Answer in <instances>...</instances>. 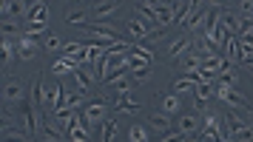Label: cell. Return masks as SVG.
Segmentation results:
<instances>
[{"instance_id":"6da1fadb","label":"cell","mask_w":253,"mask_h":142,"mask_svg":"<svg viewBox=\"0 0 253 142\" xmlns=\"http://www.w3.org/2000/svg\"><path fill=\"white\" fill-rule=\"evenodd\" d=\"M126 69H131V66H128V54L123 48H114V51H108L103 57V63H100V80H111L117 74H126Z\"/></svg>"},{"instance_id":"7a4b0ae2","label":"cell","mask_w":253,"mask_h":142,"mask_svg":"<svg viewBox=\"0 0 253 142\" xmlns=\"http://www.w3.org/2000/svg\"><path fill=\"white\" fill-rule=\"evenodd\" d=\"M216 97L222 100V103H228L230 108H239V111H251V106H248V100L239 94V91H233V83L230 80H219L216 85Z\"/></svg>"},{"instance_id":"3957f363","label":"cell","mask_w":253,"mask_h":142,"mask_svg":"<svg viewBox=\"0 0 253 142\" xmlns=\"http://www.w3.org/2000/svg\"><path fill=\"white\" fill-rule=\"evenodd\" d=\"M105 111H108V106H105L103 97H97L94 103H88V106L83 108V125L85 128H94V125H103L105 122Z\"/></svg>"},{"instance_id":"277c9868","label":"cell","mask_w":253,"mask_h":142,"mask_svg":"<svg viewBox=\"0 0 253 142\" xmlns=\"http://www.w3.org/2000/svg\"><path fill=\"white\" fill-rule=\"evenodd\" d=\"M26 100V88L20 80H14V77H6L3 80V103L6 106H20Z\"/></svg>"},{"instance_id":"5b68a950","label":"cell","mask_w":253,"mask_h":142,"mask_svg":"<svg viewBox=\"0 0 253 142\" xmlns=\"http://www.w3.org/2000/svg\"><path fill=\"white\" fill-rule=\"evenodd\" d=\"M202 137L199 140H228V131H222L219 128V119L208 111L205 114V119H202V131H199Z\"/></svg>"},{"instance_id":"8992f818","label":"cell","mask_w":253,"mask_h":142,"mask_svg":"<svg viewBox=\"0 0 253 142\" xmlns=\"http://www.w3.org/2000/svg\"><path fill=\"white\" fill-rule=\"evenodd\" d=\"M37 48H40V43H37L32 35H20L17 37V57L20 60H32L37 54Z\"/></svg>"},{"instance_id":"52a82bcc","label":"cell","mask_w":253,"mask_h":142,"mask_svg":"<svg viewBox=\"0 0 253 142\" xmlns=\"http://www.w3.org/2000/svg\"><path fill=\"white\" fill-rule=\"evenodd\" d=\"M222 63H225V57H219V54L202 57V66H199V71H202V77H205V80H213L216 74H222Z\"/></svg>"},{"instance_id":"ba28073f","label":"cell","mask_w":253,"mask_h":142,"mask_svg":"<svg viewBox=\"0 0 253 142\" xmlns=\"http://www.w3.org/2000/svg\"><path fill=\"white\" fill-rule=\"evenodd\" d=\"M128 35L139 43V40H145V37L151 35V23H145L142 14H139V17H131V20H128Z\"/></svg>"},{"instance_id":"9c48e42d","label":"cell","mask_w":253,"mask_h":142,"mask_svg":"<svg viewBox=\"0 0 253 142\" xmlns=\"http://www.w3.org/2000/svg\"><path fill=\"white\" fill-rule=\"evenodd\" d=\"M0 12H3V17H6V20H14V17H23V14L29 12V6H26V3H20V0H3Z\"/></svg>"},{"instance_id":"30bf717a","label":"cell","mask_w":253,"mask_h":142,"mask_svg":"<svg viewBox=\"0 0 253 142\" xmlns=\"http://www.w3.org/2000/svg\"><path fill=\"white\" fill-rule=\"evenodd\" d=\"M71 77L77 80V88H80V91H91V88H94V80H97L91 71L83 69V66H77V69L71 71Z\"/></svg>"},{"instance_id":"8fae6325","label":"cell","mask_w":253,"mask_h":142,"mask_svg":"<svg viewBox=\"0 0 253 142\" xmlns=\"http://www.w3.org/2000/svg\"><path fill=\"white\" fill-rule=\"evenodd\" d=\"M160 108L165 111V114H179V111H182V97L176 94V91H171V94H162L160 97Z\"/></svg>"},{"instance_id":"7c38bea8","label":"cell","mask_w":253,"mask_h":142,"mask_svg":"<svg viewBox=\"0 0 253 142\" xmlns=\"http://www.w3.org/2000/svg\"><path fill=\"white\" fill-rule=\"evenodd\" d=\"M46 17H48V9H46V3H40V0H35L29 6V12H26L29 23H46Z\"/></svg>"},{"instance_id":"4fadbf2b","label":"cell","mask_w":253,"mask_h":142,"mask_svg":"<svg viewBox=\"0 0 253 142\" xmlns=\"http://www.w3.org/2000/svg\"><path fill=\"white\" fill-rule=\"evenodd\" d=\"M173 17H176V9H173L171 3H162L160 9H157V29H168L173 23Z\"/></svg>"},{"instance_id":"5bb4252c","label":"cell","mask_w":253,"mask_h":142,"mask_svg":"<svg viewBox=\"0 0 253 142\" xmlns=\"http://www.w3.org/2000/svg\"><path fill=\"white\" fill-rule=\"evenodd\" d=\"M120 9V0H103V3H97L94 6V20H103V17H111V14Z\"/></svg>"},{"instance_id":"9a60e30c","label":"cell","mask_w":253,"mask_h":142,"mask_svg":"<svg viewBox=\"0 0 253 142\" xmlns=\"http://www.w3.org/2000/svg\"><path fill=\"white\" fill-rule=\"evenodd\" d=\"M199 128H202V125H199V117H196V114H185V117L179 119V134H185V137L196 134Z\"/></svg>"},{"instance_id":"2e32d148","label":"cell","mask_w":253,"mask_h":142,"mask_svg":"<svg viewBox=\"0 0 253 142\" xmlns=\"http://www.w3.org/2000/svg\"><path fill=\"white\" fill-rule=\"evenodd\" d=\"M199 66H202V57H199V54H179V69H182L185 74L196 71Z\"/></svg>"},{"instance_id":"e0dca14e","label":"cell","mask_w":253,"mask_h":142,"mask_svg":"<svg viewBox=\"0 0 253 142\" xmlns=\"http://www.w3.org/2000/svg\"><path fill=\"white\" fill-rule=\"evenodd\" d=\"M114 108H117V111H126V114H139V106L128 100V91H126V94H117Z\"/></svg>"},{"instance_id":"ac0fdd59","label":"cell","mask_w":253,"mask_h":142,"mask_svg":"<svg viewBox=\"0 0 253 142\" xmlns=\"http://www.w3.org/2000/svg\"><path fill=\"white\" fill-rule=\"evenodd\" d=\"M0 51H3V63L9 66L14 60V54H17V40H12V37H3V46H0Z\"/></svg>"},{"instance_id":"d6986e66","label":"cell","mask_w":253,"mask_h":142,"mask_svg":"<svg viewBox=\"0 0 253 142\" xmlns=\"http://www.w3.org/2000/svg\"><path fill=\"white\" fill-rule=\"evenodd\" d=\"M188 46H194V43H191L188 37H176L171 46H168V57H179L182 51H188Z\"/></svg>"},{"instance_id":"ffe728a7","label":"cell","mask_w":253,"mask_h":142,"mask_svg":"<svg viewBox=\"0 0 253 142\" xmlns=\"http://www.w3.org/2000/svg\"><path fill=\"white\" fill-rule=\"evenodd\" d=\"M32 100H35L37 106H43V103H46V94H43V74H37L35 77V83H32Z\"/></svg>"},{"instance_id":"44dd1931","label":"cell","mask_w":253,"mask_h":142,"mask_svg":"<svg viewBox=\"0 0 253 142\" xmlns=\"http://www.w3.org/2000/svg\"><path fill=\"white\" fill-rule=\"evenodd\" d=\"M77 69V66H74V63H71V60H57V63H54V66H51V74H54V77H63V74H71V71Z\"/></svg>"},{"instance_id":"7402d4cb","label":"cell","mask_w":253,"mask_h":142,"mask_svg":"<svg viewBox=\"0 0 253 142\" xmlns=\"http://www.w3.org/2000/svg\"><path fill=\"white\" fill-rule=\"evenodd\" d=\"M148 122H151L157 131H160V134H165V131L171 128V122H168V117H165V111H162V114H151Z\"/></svg>"},{"instance_id":"603a6c76","label":"cell","mask_w":253,"mask_h":142,"mask_svg":"<svg viewBox=\"0 0 253 142\" xmlns=\"http://www.w3.org/2000/svg\"><path fill=\"white\" fill-rule=\"evenodd\" d=\"M128 134H131V137H128L131 142H145V140H151L148 131H145V125H131V131H128Z\"/></svg>"},{"instance_id":"cb8c5ba5","label":"cell","mask_w":253,"mask_h":142,"mask_svg":"<svg viewBox=\"0 0 253 142\" xmlns=\"http://www.w3.org/2000/svg\"><path fill=\"white\" fill-rule=\"evenodd\" d=\"M69 140H71V142H85V140H88V134H85V125H83V119H80V125H74V128H71Z\"/></svg>"},{"instance_id":"d4e9b609","label":"cell","mask_w":253,"mask_h":142,"mask_svg":"<svg viewBox=\"0 0 253 142\" xmlns=\"http://www.w3.org/2000/svg\"><path fill=\"white\" fill-rule=\"evenodd\" d=\"M114 134H117V122L114 119H105L103 122V137H100V140L108 142V140H114Z\"/></svg>"},{"instance_id":"484cf974","label":"cell","mask_w":253,"mask_h":142,"mask_svg":"<svg viewBox=\"0 0 253 142\" xmlns=\"http://www.w3.org/2000/svg\"><path fill=\"white\" fill-rule=\"evenodd\" d=\"M46 29H48L46 23H29V20H26V29H23V35H32V37H37L40 32H46Z\"/></svg>"},{"instance_id":"4316f807","label":"cell","mask_w":253,"mask_h":142,"mask_svg":"<svg viewBox=\"0 0 253 142\" xmlns=\"http://www.w3.org/2000/svg\"><path fill=\"white\" fill-rule=\"evenodd\" d=\"M3 140H26V134H23V131H17V128L3 125Z\"/></svg>"},{"instance_id":"83f0119b","label":"cell","mask_w":253,"mask_h":142,"mask_svg":"<svg viewBox=\"0 0 253 142\" xmlns=\"http://www.w3.org/2000/svg\"><path fill=\"white\" fill-rule=\"evenodd\" d=\"M66 106H69V108H74V111H77V108L83 106V91H80V88H77L74 94H69V100H66Z\"/></svg>"},{"instance_id":"f1b7e54d","label":"cell","mask_w":253,"mask_h":142,"mask_svg":"<svg viewBox=\"0 0 253 142\" xmlns=\"http://www.w3.org/2000/svg\"><path fill=\"white\" fill-rule=\"evenodd\" d=\"M66 23H69V26H88V23H85V14H83V12L69 14V17H66Z\"/></svg>"},{"instance_id":"f546056e","label":"cell","mask_w":253,"mask_h":142,"mask_svg":"<svg viewBox=\"0 0 253 142\" xmlns=\"http://www.w3.org/2000/svg\"><path fill=\"white\" fill-rule=\"evenodd\" d=\"M43 134H46L48 140H66V134H60L57 128H51L48 122H46V125H43Z\"/></svg>"},{"instance_id":"4dcf8cb0","label":"cell","mask_w":253,"mask_h":142,"mask_svg":"<svg viewBox=\"0 0 253 142\" xmlns=\"http://www.w3.org/2000/svg\"><path fill=\"white\" fill-rule=\"evenodd\" d=\"M239 12L242 17H253V0H239Z\"/></svg>"},{"instance_id":"1f68e13d","label":"cell","mask_w":253,"mask_h":142,"mask_svg":"<svg viewBox=\"0 0 253 142\" xmlns=\"http://www.w3.org/2000/svg\"><path fill=\"white\" fill-rule=\"evenodd\" d=\"M148 77H151V66H145V69H134V80H137V83H145Z\"/></svg>"},{"instance_id":"d6a6232c","label":"cell","mask_w":253,"mask_h":142,"mask_svg":"<svg viewBox=\"0 0 253 142\" xmlns=\"http://www.w3.org/2000/svg\"><path fill=\"white\" fill-rule=\"evenodd\" d=\"M43 48H46V51H54V48H60V40H57L54 35H48L46 43H43Z\"/></svg>"},{"instance_id":"836d02e7","label":"cell","mask_w":253,"mask_h":142,"mask_svg":"<svg viewBox=\"0 0 253 142\" xmlns=\"http://www.w3.org/2000/svg\"><path fill=\"white\" fill-rule=\"evenodd\" d=\"M17 32H20V26L14 23V20H6L3 23V35H17Z\"/></svg>"},{"instance_id":"e575fe53","label":"cell","mask_w":253,"mask_h":142,"mask_svg":"<svg viewBox=\"0 0 253 142\" xmlns=\"http://www.w3.org/2000/svg\"><path fill=\"white\" fill-rule=\"evenodd\" d=\"M83 51H85L83 43H69V46H66V54H83Z\"/></svg>"},{"instance_id":"d590c367","label":"cell","mask_w":253,"mask_h":142,"mask_svg":"<svg viewBox=\"0 0 253 142\" xmlns=\"http://www.w3.org/2000/svg\"><path fill=\"white\" fill-rule=\"evenodd\" d=\"M165 3H171L173 9H176V3H179V0H165Z\"/></svg>"},{"instance_id":"8d00e7d4","label":"cell","mask_w":253,"mask_h":142,"mask_svg":"<svg viewBox=\"0 0 253 142\" xmlns=\"http://www.w3.org/2000/svg\"><path fill=\"white\" fill-rule=\"evenodd\" d=\"M77 3H85V0H77Z\"/></svg>"},{"instance_id":"74e56055","label":"cell","mask_w":253,"mask_h":142,"mask_svg":"<svg viewBox=\"0 0 253 142\" xmlns=\"http://www.w3.org/2000/svg\"><path fill=\"white\" fill-rule=\"evenodd\" d=\"M251 128H253V122H251Z\"/></svg>"}]
</instances>
